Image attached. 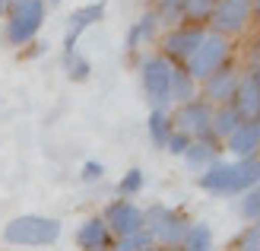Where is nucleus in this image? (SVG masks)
Returning <instances> with one entry per match:
<instances>
[{"mask_svg":"<svg viewBox=\"0 0 260 251\" xmlns=\"http://www.w3.org/2000/svg\"><path fill=\"white\" fill-rule=\"evenodd\" d=\"M257 156H244L238 162H210L200 175V188L210 194H244L257 188Z\"/></svg>","mask_w":260,"mask_h":251,"instance_id":"obj_1","label":"nucleus"},{"mask_svg":"<svg viewBox=\"0 0 260 251\" xmlns=\"http://www.w3.org/2000/svg\"><path fill=\"white\" fill-rule=\"evenodd\" d=\"M4 242L7 245H22V248H45V245H54L60 239V222L51 219V216H35V213H25L16 216L4 226Z\"/></svg>","mask_w":260,"mask_h":251,"instance_id":"obj_2","label":"nucleus"},{"mask_svg":"<svg viewBox=\"0 0 260 251\" xmlns=\"http://www.w3.org/2000/svg\"><path fill=\"white\" fill-rule=\"evenodd\" d=\"M190 226L187 213H181L175 207H165V204H152L149 210H143V229L152 235V242L159 248H178L184 232Z\"/></svg>","mask_w":260,"mask_h":251,"instance_id":"obj_3","label":"nucleus"},{"mask_svg":"<svg viewBox=\"0 0 260 251\" xmlns=\"http://www.w3.org/2000/svg\"><path fill=\"white\" fill-rule=\"evenodd\" d=\"M7 42L25 45L38 35L45 22V0H13L7 4Z\"/></svg>","mask_w":260,"mask_h":251,"instance_id":"obj_4","label":"nucleus"},{"mask_svg":"<svg viewBox=\"0 0 260 251\" xmlns=\"http://www.w3.org/2000/svg\"><path fill=\"white\" fill-rule=\"evenodd\" d=\"M229 58H232V42L206 29L203 42H200L197 48H193V54L184 61V70H187V73L193 76V80L200 83V80H206L210 73H216L219 67H225Z\"/></svg>","mask_w":260,"mask_h":251,"instance_id":"obj_5","label":"nucleus"},{"mask_svg":"<svg viewBox=\"0 0 260 251\" xmlns=\"http://www.w3.org/2000/svg\"><path fill=\"white\" fill-rule=\"evenodd\" d=\"M172 67L175 64L168 61L165 54H149L143 58L140 64V80H143V92H146V102L152 108H168L172 105V96H168V89H172Z\"/></svg>","mask_w":260,"mask_h":251,"instance_id":"obj_6","label":"nucleus"},{"mask_svg":"<svg viewBox=\"0 0 260 251\" xmlns=\"http://www.w3.org/2000/svg\"><path fill=\"white\" fill-rule=\"evenodd\" d=\"M251 16H254V0H216L206 22H210V32L232 38V35L248 32Z\"/></svg>","mask_w":260,"mask_h":251,"instance_id":"obj_7","label":"nucleus"},{"mask_svg":"<svg viewBox=\"0 0 260 251\" xmlns=\"http://www.w3.org/2000/svg\"><path fill=\"white\" fill-rule=\"evenodd\" d=\"M203 35H206V25L178 22V25H172V29L162 35V54L172 64H184L193 54V48L203 42Z\"/></svg>","mask_w":260,"mask_h":251,"instance_id":"obj_8","label":"nucleus"},{"mask_svg":"<svg viewBox=\"0 0 260 251\" xmlns=\"http://www.w3.org/2000/svg\"><path fill=\"white\" fill-rule=\"evenodd\" d=\"M210 115H213V105H206L203 99H193V102H184L178 105L172 118V127L187 134L190 140H200V137H210Z\"/></svg>","mask_w":260,"mask_h":251,"instance_id":"obj_9","label":"nucleus"},{"mask_svg":"<svg viewBox=\"0 0 260 251\" xmlns=\"http://www.w3.org/2000/svg\"><path fill=\"white\" fill-rule=\"evenodd\" d=\"M102 219H105V226L111 232V239H121V235H134L143 229V210L134 204V201H114L105 207V213H102Z\"/></svg>","mask_w":260,"mask_h":251,"instance_id":"obj_10","label":"nucleus"},{"mask_svg":"<svg viewBox=\"0 0 260 251\" xmlns=\"http://www.w3.org/2000/svg\"><path fill=\"white\" fill-rule=\"evenodd\" d=\"M238 76L241 70L232 67V64H225V67H219L216 73H210L206 80H200V96L206 105H225L232 102V96H235V86H238Z\"/></svg>","mask_w":260,"mask_h":251,"instance_id":"obj_11","label":"nucleus"},{"mask_svg":"<svg viewBox=\"0 0 260 251\" xmlns=\"http://www.w3.org/2000/svg\"><path fill=\"white\" fill-rule=\"evenodd\" d=\"M232 105H235V111L244 118V121H257V111H260V76H257V67H248L238 76Z\"/></svg>","mask_w":260,"mask_h":251,"instance_id":"obj_12","label":"nucleus"},{"mask_svg":"<svg viewBox=\"0 0 260 251\" xmlns=\"http://www.w3.org/2000/svg\"><path fill=\"white\" fill-rule=\"evenodd\" d=\"M102 16H105V4H86V7H80V10L70 13V19H67V38H63L67 54H73V51H76V42H80V35L89 29V25L102 22Z\"/></svg>","mask_w":260,"mask_h":251,"instance_id":"obj_13","label":"nucleus"},{"mask_svg":"<svg viewBox=\"0 0 260 251\" xmlns=\"http://www.w3.org/2000/svg\"><path fill=\"white\" fill-rule=\"evenodd\" d=\"M257 147H260V121H241L222 143V150H229L235 159L257 156Z\"/></svg>","mask_w":260,"mask_h":251,"instance_id":"obj_14","label":"nucleus"},{"mask_svg":"<svg viewBox=\"0 0 260 251\" xmlns=\"http://www.w3.org/2000/svg\"><path fill=\"white\" fill-rule=\"evenodd\" d=\"M111 232L102 216H89L80 229H76V245L80 251H111Z\"/></svg>","mask_w":260,"mask_h":251,"instance_id":"obj_15","label":"nucleus"},{"mask_svg":"<svg viewBox=\"0 0 260 251\" xmlns=\"http://www.w3.org/2000/svg\"><path fill=\"white\" fill-rule=\"evenodd\" d=\"M244 118L235 111V105L225 102V105H213V115H210V137H216L219 143H225V137L235 130Z\"/></svg>","mask_w":260,"mask_h":251,"instance_id":"obj_16","label":"nucleus"},{"mask_svg":"<svg viewBox=\"0 0 260 251\" xmlns=\"http://www.w3.org/2000/svg\"><path fill=\"white\" fill-rule=\"evenodd\" d=\"M219 153H222V143L216 137H200V140H190V147L184 150V159L193 169H206L210 162L219 159Z\"/></svg>","mask_w":260,"mask_h":251,"instance_id":"obj_17","label":"nucleus"},{"mask_svg":"<svg viewBox=\"0 0 260 251\" xmlns=\"http://www.w3.org/2000/svg\"><path fill=\"white\" fill-rule=\"evenodd\" d=\"M175 105H184V102H193L200 96V83L184 70V64H175L172 67V89H168Z\"/></svg>","mask_w":260,"mask_h":251,"instance_id":"obj_18","label":"nucleus"},{"mask_svg":"<svg viewBox=\"0 0 260 251\" xmlns=\"http://www.w3.org/2000/svg\"><path fill=\"white\" fill-rule=\"evenodd\" d=\"M159 29H162V22H159V16H155L152 10H146L143 16L130 25V32H127V48H140V45H146V42H152L155 35H159Z\"/></svg>","mask_w":260,"mask_h":251,"instance_id":"obj_19","label":"nucleus"},{"mask_svg":"<svg viewBox=\"0 0 260 251\" xmlns=\"http://www.w3.org/2000/svg\"><path fill=\"white\" fill-rule=\"evenodd\" d=\"M178 251H213V229L206 222H190Z\"/></svg>","mask_w":260,"mask_h":251,"instance_id":"obj_20","label":"nucleus"},{"mask_svg":"<svg viewBox=\"0 0 260 251\" xmlns=\"http://www.w3.org/2000/svg\"><path fill=\"white\" fill-rule=\"evenodd\" d=\"M149 140H152V147H165V140H168V134H172V118H168V111H162V108H152L149 111Z\"/></svg>","mask_w":260,"mask_h":251,"instance_id":"obj_21","label":"nucleus"},{"mask_svg":"<svg viewBox=\"0 0 260 251\" xmlns=\"http://www.w3.org/2000/svg\"><path fill=\"white\" fill-rule=\"evenodd\" d=\"M155 16H159L162 25H178L181 16H184V0H155Z\"/></svg>","mask_w":260,"mask_h":251,"instance_id":"obj_22","label":"nucleus"},{"mask_svg":"<svg viewBox=\"0 0 260 251\" xmlns=\"http://www.w3.org/2000/svg\"><path fill=\"white\" fill-rule=\"evenodd\" d=\"M213 4L216 0H184V16L181 22H193V25H203L213 13Z\"/></svg>","mask_w":260,"mask_h":251,"instance_id":"obj_23","label":"nucleus"},{"mask_svg":"<svg viewBox=\"0 0 260 251\" xmlns=\"http://www.w3.org/2000/svg\"><path fill=\"white\" fill-rule=\"evenodd\" d=\"M232 248H235V251H260V229H257V222H251L244 232H238V239L232 242Z\"/></svg>","mask_w":260,"mask_h":251,"instance_id":"obj_24","label":"nucleus"},{"mask_svg":"<svg viewBox=\"0 0 260 251\" xmlns=\"http://www.w3.org/2000/svg\"><path fill=\"white\" fill-rule=\"evenodd\" d=\"M67 73H70V80L83 83V80H89V73H92V64L73 51V54H67Z\"/></svg>","mask_w":260,"mask_h":251,"instance_id":"obj_25","label":"nucleus"},{"mask_svg":"<svg viewBox=\"0 0 260 251\" xmlns=\"http://www.w3.org/2000/svg\"><path fill=\"white\" fill-rule=\"evenodd\" d=\"M143 184H146V178H143V172H140V169H130L127 175L121 178L118 191H121V197H134V194H140V191H143Z\"/></svg>","mask_w":260,"mask_h":251,"instance_id":"obj_26","label":"nucleus"},{"mask_svg":"<svg viewBox=\"0 0 260 251\" xmlns=\"http://www.w3.org/2000/svg\"><path fill=\"white\" fill-rule=\"evenodd\" d=\"M238 197H241V216L248 222H257V216H260V194H257V188L244 191Z\"/></svg>","mask_w":260,"mask_h":251,"instance_id":"obj_27","label":"nucleus"},{"mask_svg":"<svg viewBox=\"0 0 260 251\" xmlns=\"http://www.w3.org/2000/svg\"><path fill=\"white\" fill-rule=\"evenodd\" d=\"M187 147H190V137L172 127V134H168V140H165V147H162V150H168L172 156H184V150H187Z\"/></svg>","mask_w":260,"mask_h":251,"instance_id":"obj_28","label":"nucleus"},{"mask_svg":"<svg viewBox=\"0 0 260 251\" xmlns=\"http://www.w3.org/2000/svg\"><path fill=\"white\" fill-rule=\"evenodd\" d=\"M80 175H83V181H99L102 175H105V165L95 162V159H89V162H83V172H80Z\"/></svg>","mask_w":260,"mask_h":251,"instance_id":"obj_29","label":"nucleus"},{"mask_svg":"<svg viewBox=\"0 0 260 251\" xmlns=\"http://www.w3.org/2000/svg\"><path fill=\"white\" fill-rule=\"evenodd\" d=\"M143 251H168V248H159V245H146Z\"/></svg>","mask_w":260,"mask_h":251,"instance_id":"obj_30","label":"nucleus"},{"mask_svg":"<svg viewBox=\"0 0 260 251\" xmlns=\"http://www.w3.org/2000/svg\"><path fill=\"white\" fill-rule=\"evenodd\" d=\"M4 13H7V0H0V19H4Z\"/></svg>","mask_w":260,"mask_h":251,"instance_id":"obj_31","label":"nucleus"},{"mask_svg":"<svg viewBox=\"0 0 260 251\" xmlns=\"http://www.w3.org/2000/svg\"><path fill=\"white\" fill-rule=\"evenodd\" d=\"M54 4H60V0H54Z\"/></svg>","mask_w":260,"mask_h":251,"instance_id":"obj_32","label":"nucleus"},{"mask_svg":"<svg viewBox=\"0 0 260 251\" xmlns=\"http://www.w3.org/2000/svg\"><path fill=\"white\" fill-rule=\"evenodd\" d=\"M7 4H13V0H7Z\"/></svg>","mask_w":260,"mask_h":251,"instance_id":"obj_33","label":"nucleus"}]
</instances>
